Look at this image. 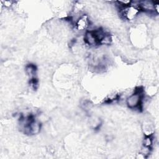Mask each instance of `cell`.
<instances>
[{
	"label": "cell",
	"mask_w": 159,
	"mask_h": 159,
	"mask_svg": "<svg viewBox=\"0 0 159 159\" xmlns=\"http://www.w3.org/2000/svg\"><path fill=\"white\" fill-rule=\"evenodd\" d=\"M2 3H3V5L6 7H10L13 5V1H2Z\"/></svg>",
	"instance_id": "obj_9"
},
{
	"label": "cell",
	"mask_w": 159,
	"mask_h": 159,
	"mask_svg": "<svg viewBox=\"0 0 159 159\" xmlns=\"http://www.w3.org/2000/svg\"><path fill=\"white\" fill-rule=\"evenodd\" d=\"M91 22L87 14L80 16L75 22V27L79 31L86 30L90 25Z\"/></svg>",
	"instance_id": "obj_3"
},
{
	"label": "cell",
	"mask_w": 159,
	"mask_h": 159,
	"mask_svg": "<svg viewBox=\"0 0 159 159\" xmlns=\"http://www.w3.org/2000/svg\"><path fill=\"white\" fill-rule=\"evenodd\" d=\"M153 139L152 137V135H145L143 140V145L151 148V147L153 145Z\"/></svg>",
	"instance_id": "obj_7"
},
{
	"label": "cell",
	"mask_w": 159,
	"mask_h": 159,
	"mask_svg": "<svg viewBox=\"0 0 159 159\" xmlns=\"http://www.w3.org/2000/svg\"><path fill=\"white\" fill-rule=\"evenodd\" d=\"M41 130V124L38 120L33 118L29 124L25 128L24 132L26 134L36 135L38 134Z\"/></svg>",
	"instance_id": "obj_4"
},
{
	"label": "cell",
	"mask_w": 159,
	"mask_h": 159,
	"mask_svg": "<svg viewBox=\"0 0 159 159\" xmlns=\"http://www.w3.org/2000/svg\"><path fill=\"white\" fill-rule=\"evenodd\" d=\"M143 98V89L141 88H138L135 89L134 93L127 97L126 104L130 109H139L142 106Z\"/></svg>",
	"instance_id": "obj_1"
},
{
	"label": "cell",
	"mask_w": 159,
	"mask_h": 159,
	"mask_svg": "<svg viewBox=\"0 0 159 159\" xmlns=\"http://www.w3.org/2000/svg\"><path fill=\"white\" fill-rule=\"evenodd\" d=\"M84 40L86 44L93 47L99 44L98 41L93 30L87 31L84 36Z\"/></svg>",
	"instance_id": "obj_5"
},
{
	"label": "cell",
	"mask_w": 159,
	"mask_h": 159,
	"mask_svg": "<svg viewBox=\"0 0 159 159\" xmlns=\"http://www.w3.org/2000/svg\"><path fill=\"white\" fill-rule=\"evenodd\" d=\"M120 12L122 17L129 21H132L135 20L139 15L140 11L135 4H133L132 2L130 6L120 7Z\"/></svg>",
	"instance_id": "obj_2"
},
{
	"label": "cell",
	"mask_w": 159,
	"mask_h": 159,
	"mask_svg": "<svg viewBox=\"0 0 159 159\" xmlns=\"http://www.w3.org/2000/svg\"><path fill=\"white\" fill-rule=\"evenodd\" d=\"M112 37L111 35L108 34V33H106L105 36L102 38V39L101 40L99 44H101V45H109L112 42Z\"/></svg>",
	"instance_id": "obj_8"
},
{
	"label": "cell",
	"mask_w": 159,
	"mask_h": 159,
	"mask_svg": "<svg viewBox=\"0 0 159 159\" xmlns=\"http://www.w3.org/2000/svg\"><path fill=\"white\" fill-rule=\"evenodd\" d=\"M25 71L30 79L35 78L36 74V66L33 64H29L25 66Z\"/></svg>",
	"instance_id": "obj_6"
}]
</instances>
